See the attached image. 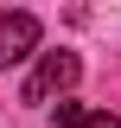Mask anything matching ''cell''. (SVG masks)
<instances>
[{
	"label": "cell",
	"instance_id": "obj_2",
	"mask_svg": "<svg viewBox=\"0 0 121 128\" xmlns=\"http://www.w3.org/2000/svg\"><path fill=\"white\" fill-rule=\"evenodd\" d=\"M38 45V13H0V70Z\"/></svg>",
	"mask_w": 121,
	"mask_h": 128
},
{
	"label": "cell",
	"instance_id": "obj_4",
	"mask_svg": "<svg viewBox=\"0 0 121 128\" xmlns=\"http://www.w3.org/2000/svg\"><path fill=\"white\" fill-rule=\"evenodd\" d=\"M83 128H121V115H89Z\"/></svg>",
	"mask_w": 121,
	"mask_h": 128
},
{
	"label": "cell",
	"instance_id": "obj_1",
	"mask_svg": "<svg viewBox=\"0 0 121 128\" xmlns=\"http://www.w3.org/2000/svg\"><path fill=\"white\" fill-rule=\"evenodd\" d=\"M76 77H83V58H76V51H45L38 70L26 77V102H51V96L64 102V90H70Z\"/></svg>",
	"mask_w": 121,
	"mask_h": 128
},
{
	"label": "cell",
	"instance_id": "obj_3",
	"mask_svg": "<svg viewBox=\"0 0 121 128\" xmlns=\"http://www.w3.org/2000/svg\"><path fill=\"white\" fill-rule=\"evenodd\" d=\"M83 122H89L83 102H58V128H83Z\"/></svg>",
	"mask_w": 121,
	"mask_h": 128
}]
</instances>
